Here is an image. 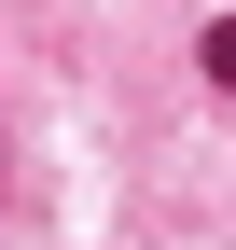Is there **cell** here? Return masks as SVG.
Here are the masks:
<instances>
[{"label":"cell","mask_w":236,"mask_h":250,"mask_svg":"<svg viewBox=\"0 0 236 250\" xmlns=\"http://www.w3.org/2000/svg\"><path fill=\"white\" fill-rule=\"evenodd\" d=\"M195 56H209V83L236 98V14H209V42H195Z\"/></svg>","instance_id":"obj_1"},{"label":"cell","mask_w":236,"mask_h":250,"mask_svg":"<svg viewBox=\"0 0 236 250\" xmlns=\"http://www.w3.org/2000/svg\"><path fill=\"white\" fill-rule=\"evenodd\" d=\"M0 195H14V167H0Z\"/></svg>","instance_id":"obj_2"}]
</instances>
